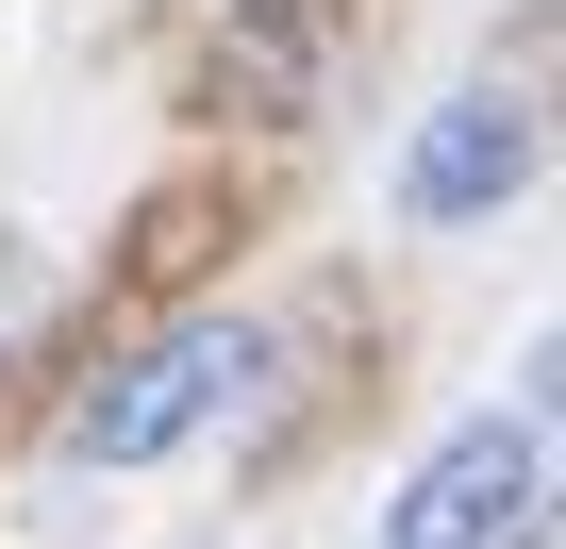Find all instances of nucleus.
<instances>
[{"label":"nucleus","mask_w":566,"mask_h":549,"mask_svg":"<svg viewBox=\"0 0 566 549\" xmlns=\"http://www.w3.org/2000/svg\"><path fill=\"white\" fill-rule=\"evenodd\" d=\"M516 183H533V101H516V84L433 101V117H417V150H400V217H417V233H483Z\"/></svg>","instance_id":"3"},{"label":"nucleus","mask_w":566,"mask_h":549,"mask_svg":"<svg viewBox=\"0 0 566 549\" xmlns=\"http://www.w3.org/2000/svg\"><path fill=\"white\" fill-rule=\"evenodd\" d=\"M217 84H233L250 117H301V84H317V0H266V18H233Z\"/></svg>","instance_id":"4"},{"label":"nucleus","mask_w":566,"mask_h":549,"mask_svg":"<svg viewBox=\"0 0 566 549\" xmlns=\"http://www.w3.org/2000/svg\"><path fill=\"white\" fill-rule=\"evenodd\" d=\"M250 383H266V334H250V317H167V334H134V350L67 400L51 450H67V466H167V450H200Z\"/></svg>","instance_id":"1"},{"label":"nucleus","mask_w":566,"mask_h":549,"mask_svg":"<svg viewBox=\"0 0 566 549\" xmlns=\"http://www.w3.org/2000/svg\"><path fill=\"white\" fill-rule=\"evenodd\" d=\"M516 516H549V416H467L400 499H384V549H500Z\"/></svg>","instance_id":"2"}]
</instances>
